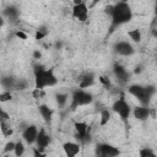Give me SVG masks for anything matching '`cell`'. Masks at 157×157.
Masks as SVG:
<instances>
[{"label":"cell","mask_w":157,"mask_h":157,"mask_svg":"<svg viewBox=\"0 0 157 157\" xmlns=\"http://www.w3.org/2000/svg\"><path fill=\"white\" fill-rule=\"evenodd\" d=\"M110 16H112L110 33H112L117 27L129 22L132 18V11H131L130 5L126 1H119L113 6Z\"/></svg>","instance_id":"cell-1"},{"label":"cell","mask_w":157,"mask_h":157,"mask_svg":"<svg viewBox=\"0 0 157 157\" xmlns=\"http://www.w3.org/2000/svg\"><path fill=\"white\" fill-rule=\"evenodd\" d=\"M129 93L132 94L134 97H136L142 104L147 105L151 101V97L155 94L156 92V88L155 86H141V85H131L129 88H128Z\"/></svg>","instance_id":"cell-2"},{"label":"cell","mask_w":157,"mask_h":157,"mask_svg":"<svg viewBox=\"0 0 157 157\" xmlns=\"http://www.w3.org/2000/svg\"><path fill=\"white\" fill-rule=\"evenodd\" d=\"M92 101H93V97L91 93L83 91L82 88H78V90L74 91V93H72L70 108H71V110H75L76 108L81 107V105H87V104L92 103Z\"/></svg>","instance_id":"cell-3"},{"label":"cell","mask_w":157,"mask_h":157,"mask_svg":"<svg viewBox=\"0 0 157 157\" xmlns=\"http://www.w3.org/2000/svg\"><path fill=\"white\" fill-rule=\"evenodd\" d=\"M112 109H113L115 113H118V114L120 115V118H121L124 121H126V120H128V118H129V115H130V112H131L130 105H129V104H128L123 98H120V99L115 101V102L113 103Z\"/></svg>","instance_id":"cell-4"},{"label":"cell","mask_w":157,"mask_h":157,"mask_svg":"<svg viewBox=\"0 0 157 157\" xmlns=\"http://www.w3.org/2000/svg\"><path fill=\"white\" fill-rule=\"evenodd\" d=\"M120 152L117 147L108 145V144H98L96 146V155L102 157H114L118 156Z\"/></svg>","instance_id":"cell-5"},{"label":"cell","mask_w":157,"mask_h":157,"mask_svg":"<svg viewBox=\"0 0 157 157\" xmlns=\"http://www.w3.org/2000/svg\"><path fill=\"white\" fill-rule=\"evenodd\" d=\"M75 129H76V136L77 139L83 142V144H88L91 141V135H90V130H88V126L86 123L83 121H78V123H75Z\"/></svg>","instance_id":"cell-6"},{"label":"cell","mask_w":157,"mask_h":157,"mask_svg":"<svg viewBox=\"0 0 157 157\" xmlns=\"http://www.w3.org/2000/svg\"><path fill=\"white\" fill-rule=\"evenodd\" d=\"M34 72V81H36V88L42 90L43 87H45V69L43 65H34L33 69Z\"/></svg>","instance_id":"cell-7"},{"label":"cell","mask_w":157,"mask_h":157,"mask_svg":"<svg viewBox=\"0 0 157 157\" xmlns=\"http://www.w3.org/2000/svg\"><path fill=\"white\" fill-rule=\"evenodd\" d=\"M72 17H74V18H77V20L81 21V22H85V21L88 18V10H87L86 4L80 2V4L74 5V9H72Z\"/></svg>","instance_id":"cell-8"},{"label":"cell","mask_w":157,"mask_h":157,"mask_svg":"<svg viewBox=\"0 0 157 157\" xmlns=\"http://www.w3.org/2000/svg\"><path fill=\"white\" fill-rule=\"evenodd\" d=\"M37 134H38V130L34 125H28L23 129V132H22V137L23 140L28 144V145H32L33 142H36V139H37Z\"/></svg>","instance_id":"cell-9"},{"label":"cell","mask_w":157,"mask_h":157,"mask_svg":"<svg viewBox=\"0 0 157 157\" xmlns=\"http://www.w3.org/2000/svg\"><path fill=\"white\" fill-rule=\"evenodd\" d=\"M114 52L118 53L119 55L128 56V55H131L134 53V48L128 42H118L114 44Z\"/></svg>","instance_id":"cell-10"},{"label":"cell","mask_w":157,"mask_h":157,"mask_svg":"<svg viewBox=\"0 0 157 157\" xmlns=\"http://www.w3.org/2000/svg\"><path fill=\"white\" fill-rule=\"evenodd\" d=\"M113 72H114V75L117 76L118 81H119L121 85L126 83V82L130 80V74H129L121 65H119V64H114V66H113Z\"/></svg>","instance_id":"cell-11"},{"label":"cell","mask_w":157,"mask_h":157,"mask_svg":"<svg viewBox=\"0 0 157 157\" xmlns=\"http://www.w3.org/2000/svg\"><path fill=\"white\" fill-rule=\"evenodd\" d=\"M36 142H37V148L42 152V151H44L45 147L49 145V142H50V137H49V135L42 129V130H39L38 134H37Z\"/></svg>","instance_id":"cell-12"},{"label":"cell","mask_w":157,"mask_h":157,"mask_svg":"<svg viewBox=\"0 0 157 157\" xmlns=\"http://www.w3.org/2000/svg\"><path fill=\"white\" fill-rule=\"evenodd\" d=\"M63 148L65 151V155L69 157H74L80 152V145L75 142H65L63 145Z\"/></svg>","instance_id":"cell-13"},{"label":"cell","mask_w":157,"mask_h":157,"mask_svg":"<svg viewBox=\"0 0 157 157\" xmlns=\"http://www.w3.org/2000/svg\"><path fill=\"white\" fill-rule=\"evenodd\" d=\"M94 82V75L93 72H86L85 75H82L78 80V86L80 88H86L88 86H92Z\"/></svg>","instance_id":"cell-14"},{"label":"cell","mask_w":157,"mask_h":157,"mask_svg":"<svg viewBox=\"0 0 157 157\" xmlns=\"http://www.w3.org/2000/svg\"><path fill=\"white\" fill-rule=\"evenodd\" d=\"M132 114L139 120H146L150 117L151 112H150V108H147V107H136V108H134Z\"/></svg>","instance_id":"cell-15"},{"label":"cell","mask_w":157,"mask_h":157,"mask_svg":"<svg viewBox=\"0 0 157 157\" xmlns=\"http://www.w3.org/2000/svg\"><path fill=\"white\" fill-rule=\"evenodd\" d=\"M4 15L7 18H10L11 21H15V20H17V17L20 15V11H18V9L16 6L11 5V6H7V7L4 9Z\"/></svg>","instance_id":"cell-16"},{"label":"cell","mask_w":157,"mask_h":157,"mask_svg":"<svg viewBox=\"0 0 157 157\" xmlns=\"http://www.w3.org/2000/svg\"><path fill=\"white\" fill-rule=\"evenodd\" d=\"M39 113H40V115H42V118L47 121V123H49L50 120H52V115H53V110L48 107V105H45V104H42V105H39Z\"/></svg>","instance_id":"cell-17"},{"label":"cell","mask_w":157,"mask_h":157,"mask_svg":"<svg viewBox=\"0 0 157 157\" xmlns=\"http://www.w3.org/2000/svg\"><path fill=\"white\" fill-rule=\"evenodd\" d=\"M0 83H1V86H2L5 90H11V88L15 87L16 80H15V77H12V76H5V77H2V78L0 80Z\"/></svg>","instance_id":"cell-18"},{"label":"cell","mask_w":157,"mask_h":157,"mask_svg":"<svg viewBox=\"0 0 157 157\" xmlns=\"http://www.w3.org/2000/svg\"><path fill=\"white\" fill-rule=\"evenodd\" d=\"M58 82V78L56 76L54 75L53 70H45V86H54L56 85Z\"/></svg>","instance_id":"cell-19"},{"label":"cell","mask_w":157,"mask_h":157,"mask_svg":"<svg viewBox=\"0 0 157 157\" xmlns=\"http://www.w3.org/2000/svg\"><path fill=\"white\" fill-rule=\"evenodd\" d=\"M55 98H56V103L60 108H63L67 102V94H65V93H59V94H56Z\"/></svg>","instance_id":"cell-20"},{"label":"cell","mask_w":157,"mask_h":157,"mask_svg":"<svg viewBox=\"0 0 157 157\" xmlns=\"http://www.w3.org/2000/svg\"><path fill=\"white\" fill-rule=\"evenodd\" d=\"M109 119H110V113H109V110H108V109H103V110L101 112V125L108 124Z\"/></svg>","instance_id":"cell-21"},{"label":"cell","mask_w":157,"mask_h":157,"mask_svg":"<svg viewBox=\"0 0 157 157\" xmlns=\"http://www.w3.org/2000/svg\"><path fill=\"white\" fill-rule=\"evenodd\" d=\"M128 34H129V37L134 40V42H140L141 40V33H140V31L139 29H132V31H129L128 32Z\"/></svg>","instance_id":"cell-22"},{"label":"cell","mask_w":157,"mask_h":157,"mask_svg":"<svg viewBox=\"0 0 157 157\" xmlns=\"http://www.w3.org/2000/svg\"><path fill=\"white\" fill-rule=\"evenodd\" d=\"M13 151H15V155H16V156H22L23 152H25V146H23V144H22L21 141L16 142V144H15V148H13Z\"/></svg>","instance_id":"cell-23"},{"label":"cell","mask_w":157,"mask_h":157,"mask_svg":"<svg viewBox=\"0 0 157 157\" xmlns=\"http://www.w3.org/2000/svg\"><path fill=\"white\" fill-rule=\"evenodd\" d=\"M0 126H1V131L5 136H10L12 134V130L10 129V126L6 124V121H0Z\"/></svg>","instance_id":"cell-24"},{"label":"cell","mask_w":157,"mask_h":157,"mask_svg":"<svg viewBox=\"0 0 157 157\" xmlns=\"http://www.w3.org/2000/svg\"><path fill=\"white\" fill-rule=\"evenodd\" d=\"M47 34H48V29L43 26V27L38 28V31H37V33H36V39H42V38H44Z\"/></svg>","instance_id":"cell-25"},{"label":"cell","mask_w":157,"mask_h":157,"mask_svg":"<svg viewBox=\"0 0 157 157\" xmlns=\"http://www.w3.org/2000/svg\"><path fill=\"white\" fill-rule=\"evenodd\" d=\"M140 156H141V157H155L156 153H155L152 150L145 147V148H142V150L140 151Z\"/></svg>","instance_id":"cell-26"},{"label":"cell","mask_w":157,"mask_h":157,"mask_svg":"<svg viewBox=\"0 0 157 157\" xmlns=\"http://www.w3.org/2000/svg\"><path fill=\"white\" fill-rule=\"evenodd\" d=\"M13 88H15V90H18V91L26 90V88H27V81H25V80H18V81H16Z\"/></svg>","instance_id":"cell-27"},{"label":"cell","mask_w":157,"mask_h":157,"mask_svg":"<svg viewBox=\"0 0 157 157\" xmlns=\"http://www.w3.org/2000/svg\"><path fill=\"white\" fill-rule=\"evenodd\" d=\"M11 99V93L9 91H5L2 93H0V102H6Z\"/></svg>","instance_id":"cell-28"},{"label":"cell","mask_w":157,"mask_h":157,"mask_svg":"<svg viewBox=\"0 0 157 157\" xmlns=\"http://www.w3.org/2000/svg\"><path fill=\"white\" fill-rule=\"evenodd\" d=\"M99 81L103 83L104 87H110V85H112V83H110V80H109L108 77H105V76H101V77H99Z\"/></svg>","instance_id":"cell-29"},{"label":"cell","mask_w":157,"mask_h":157,"mask_svg":"<svg viewBox=\"0 0 157 157\" xmlns=\"http://www.w3.org/2000/svg\"><path fill=\"white\" fill-rule=\"evenodd\" d=\"M9 114L5 112V110H2L1 108H0V121H7L9 120Z\"/></svg>","instance_id":"cell-30"},{"label":"cell","mask_w":157,"mask_h":157,"mask_svg":"<svg viewBox=\"0 0 157 157\" xmlns=\"http://www.w3.org/2000/svg\"><path fill=\"white\" fill-rule=\"evenodd\" d=\"M13 148H15V144L13 142H7L6 146H5V148H4V151L5 152H9V151H13Z\"/></svg>","instance_id":"cell-31"},{"label":"cell","mask_w":157,"mask_h":157,"mask_svg":"<svg viewBox=\"0 0 157 157\" xmlns=\"http://www.w3.org/2000/svg\"><path fill=\"white\" fill-rule=\"evenodd\" d=\"M15 34H16V37H17V38H21V39H27V36H26V33H23L22 31H17Z\"/></svg>","instance_id":"cell-32"},{"label":"cell","mask_w":157,"mask_h":157,"mask_svg":"<svg viewBox=\"0 0 157 157\" xmlns=\"http://www.w3.org/2000/svg\"><path fill=\"white\" fill-rule=\"evenodd\" d=\"M32 94H33V97H34V98H39V96L42 94V92H40V90H39V88H36V90L33 91V93H32Z\"/></svg>","instance_id":"cell-33"},{"label":"cell","mask_w":157,"mask_h":157,"mask_svg":"<svg viewBox=\"0 0 157 157\" xmlns=\"http://www.w3.org/2000/svg\"><path fill=\"white\" fill-rule=\"evenodd\" d=\"M33 56H34L36 59H39V58L42 56V54H40V52H38V50H36V52L33 53Z\"/></svg>","instance_id":"cell-34"},{"label":"cell","mask_w":157,"mask_h":157,"mask_svg":"<svg viewBox=\"0 0 157 157\" xmlns=\"http://www.w3.org/2000/svg\"><path fill=\"white\" fill-rule=\"evenodd\" d=\"M112 9H113V6H107V7H105V13L110 15V13H112Z\"/></svg>","instance_id":"cell-35"},{"label":"cell","mask_w":157,"mask_h":157,"mask_svg":"<svg viewBox=\"0 0 157 157\" xmlns=\"http://www.w3.org/2000/svg\"><path fill=\"white\" fill-rule=\"evenodd\" d=\"M4 26V18H2V16L0 15V28Z\"/></svg>","instance_id":"cell-36"},{"label":"cell","mask_w":157,"mask_h":157,"mask_svg":"<svg viewBox=\"0 0 157 157\" xmlns=\"http://www.w3.org/2000/svg\"><path fill=\"white\" fill-rule=\"evenodd\" d=\"M141 71V66H137L136 69H135V74H139Z\"/></svg>","instance_id":"cell-37"},{"label":"cell","mask_w":157,"mask_h":157,"mask_svg":"<svg viewBox=\"0 0 157 157\" xmlns=\"http://www.w3.org/2000/svg\"><path fill=\"white\" fill-rule=\"evenodd\" d=\"M61 45H63V44H61L60 42H56V44H55V47H56L58 49H59V48H61Z\"/></svg>","instance_id":"cell-38"},{"label":"cell","mask_w":157,"mask_h":157,"mask_svg":"<svg viewBox=\"0 0 157 157\" xmlns=\"http://www.w3.org/2000/svg\"><path fill=\"white\" fill-rule=\"evenodd\" d=\"M80 2H82V1H81V0H74V4H75V5H76V4H80Z\"/></svg>","instance_id":"cell-39"},{"label":"cell","mask_w":157,"mask_h":157,"mask_svg":"<svg viewBox=\"0 0 157 157\" xmlns=\"http://www.w3.org/2000/svg\"><path fill=\"white\" fill-rule=\"evenodd\" d=\"M98 1H101V0H93V1H92V5H96Z\"/></svg>","instance_id":"cell-40"}]
</instances>
